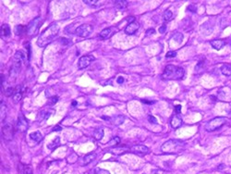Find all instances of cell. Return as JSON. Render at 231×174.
I'll use <instances>...</instances> for the list:
<instances>
[{
  "label": "cell",
  "instance_id": "cell-1",
  "mask_svg": "<svg viewBox=\"0 0 231 174\" xmlns=\"http://www.w3.org/2000/svg\"><path fill=\"white\" fill-rule=\"evenodd\" d=\"M58 31H59V26H58L57 23L50 24L47 28L40 34V36H39L37 40V45L40 47H45L46 46H48L49 43L57 37Z\"/></svg>",
  "mask_w": 231,
  "mask_h": 174
},
{
  "label": "cell",
  "instance_id": "cell-2",
  "mask_svg": "<svg viewBox=\"0 0 231 174\" xmlns=\"http://www.w3.org/2000/svg\"><path fill=\"white\" fill-rule=\"evenodd\" d=\"M185 148V143L181 140L170 139L161 146V150L165 154H178Z\"/></svg>",
  "mask_w": 231,
  "mask_h": 174
},
{
  "label": "cell",
  "instance_id": "cell-3",
  "mask_svg": "<svg viewBox=\"0 0 231 174\" xmlns=\"http://www.w3.org/2000/svg\"><path fill=\"white\" fill-rule=\"evenodd\" d=\"M185 75V70L181 67L167 65L162 74L164 80H180Z\"/></svg>",
  "mask_w": 231,
  "mask_h": 174
},
{
  "label": "cell",
  "instance_id": "cell-4",
  "mask_svg": "<svg viewBox=\"0 0 231 174\" xmlns=\"http://www.w3.org/2000/svg\"><path fill=\"white\" fill-rule=\"evenodd\" d=\"M226 120L224 117H215L205 124V130L207 132H214V130L223 127L226 124Z\"/></svg>",
  "mask_w": 231,
  "mask_h": 174
},
{
  "label": "cell",
  "instance_id": "cell-5",
  "mask_svg": "<svg viewBox=\"0 0 231 174\" xmlns=\"http://www.w3.org/2000/svg\"><path fill=\"white\" fill-rule=\"evenodd\" d=\"M43 24V19L41 17H37L33 19L32 21L29 23V25L27 26V33L30 36H34L35 34L38 33L39 29Z\"/></svg>",
  "mask_w": 231,
  "mask_h": 174
},
{
  "label": "cell",
  "instance_id": "cell-6",
  "mask_svg": "<svg viewBox=\"0 0 231 174\" xmlns=\"http://www.w3.org/2000/svg\"><path fill=\"white\" fill-rule=\"evenodd\" d=\"M93 28L92 25L83 24V25H80L75 30V33L80 37L86 38V37H89L90 35H91V33H93Z\"/></svg>",
  "mask_w": 231,
  "mask_h": 174
},
{
  "label": "cell",
  "instance_id": "cell-7",
  "mask_svg": "<svg viewBox=\"0 0 231 174\" xmlns=\"http://www.w3.org/2000/svg\"><path fill=\"white\" fill-rule=\"evenodd\" d=\"M2 136L6 141H12L14 136V129L11 124H5L2 127Z\"/></svg>",
  "mask_w": 231,
  "mask_h": 174
},
{
  "label": "cell",
  "instance_id": "cell-8",
  "mask_svg": "<svg viewBox=\"0 0 231 174\" xmlns=\"http://www.w3.org/2000/svg\"><path fill=\"white\" fill-rule=\"evenodd\" d=\"M93 60H95V57L92 56V55L83 56L79 59V61H78V67H79L80 70L85 69V68H87V67L91 64Z\"/></svg>",
  "mask_w": 231,
  "mask_h": 174
},
{
  "label": "cell",
  "instance_id": "cell-9",
  "mask_svg": "<svg viewBox=\"0 0 231 174\" xmlns=\"http://www.w3.org/2000/svg\"><path fill=\"white\" fill-rule=\"evenodd\" d=\"M29 124L27 122V120L25 118V117L22 115V114H19V116L18 118V121L16 124V129L21 133H24L28 130Z\"/></svg>",
  "mask_w": 231,
  "mask_h": 174
},
{
  "label": "cell",
  "instance_id": "cell-10",
  "mask_svg": "<svg viewBox=\"0 0 231 174\" xmlns=\"http://www.w3.org/2000/svg\"><path fill=\"white\" fill-rule=\"evenodd\" d=\"M130 150L134 154H137L139 156H144L149 152V148L147 146L143 145H132L130 148Z\"/></svg>",
  "mask_w": 231,
  "mask_h": 174
},
{
  "label": "cell",
  "instance_id": "cell-11",
  "mask_svg": "<svg viewBox=\"0 0 231 174\" xmlns=\"http://www.w3.org/2000/svg\"><path fill=\"white\" fill-rule=\"evenodd\" d=\"M140 28V23L136 21H132L128 24V26L125 28V33L127 35H132L134 34Z\"/></svg>",
  "mask_w": 231,
  "mask_h": 174
},
{
  "label": "cell",
  "instance_id": "cell-12",
  "mask_svg": "<svg viewBox=\"0 0 231 174\" xmlns=\"http://www.w3.org/2000/svg\"><path fill=\"white\" fill-rule=\"evenodd\" d=\"M21 63H19V62L13 63V65L11 67L10 72H9V78L11 81H14L15 79L17 78V76L19 73V70H21Z\"/></svg>",
  "mask_w": 231,
  "mask_h": 174
},
{
  "label": "cell",
  "instance_id": "cell-13",
  "mask_svg": "<svg viewBox=\"0 0 231 174\" xmlns=\"http://www.w3.org/2000/svg\"><path fill=\"white\" fill-rule=\"evenodd\" d=\"M182 120H181V118L178 116V115H174L173 117L171 118V120H170V125H171V127L173 128V129H178L179 127H181V125H182Z\"/></svg>",
  "mask_w": 231,
  "mask_h": 174
},
{
  "label": "cell",
  "instance_id": "cell-14",
  "mask_svg": "<svg viewBox=\"0 0 231 174\" xmlns=\"http://www.w3.org/2000/svg\"><path fill=\"white\" fill-rule=\"evenodd\" d=\"M211 46L215 50H221L223 47L226 46V41L223 39H217V40H213L210 42Z\"/></svg>",
  "mask_w": 231,
  "mask_h": 174
},
{
  "label": "cell",
  "instance_id": "cell-15",
  "mask_svg": "<svg viewBox=\"0 0 231 174\" xmlns=\"http://www.w3.org/2000/svg\"><path fill=\"white\" fill-rule=\"evenodd\" d=\"M112 154H115V155H122V154L126 153L128 151V148L126 146H119V145H116L114 147L110 148L109 150Z\"/></svg>",
  "mask_w": 231,
  "mask_h": 174
},
{
  "label": "cell",
  "instance_id": "cell-16",
  "mask_svg": "<svg viewBox=\"0 0 231 174\" xmlns=\"http://www.w3.org/2000/svg\"><path fill=\"white\" fill-rule=\"evenodd\" d=\"M10 27L7 24H3L1 26V37L4 39H7L10 37Z\"/></svg>",
  "mask_w": 231,
  "mask_h": 174
},
{
  "label": "cell",
  "instance_id": "cell-17",
  "mask_svg": "<svg viewBox=\"0 0 231 174\" xmlns=\"http://www.w3.org/2000/svg\"><path fill=\"white\" fill-rule=\"evenodd\" d=\"M96 157V154L95 153H90L88 155H86L84 157H83V165L85 166V165H88L91 163L92 161H93V159H95Z\"/></svg>",
  "mask_w": 231,
  "mask_h": 174
},
{
  "label": "cell",
  "instance_id": "cell-18",
  "mask_svg": "<svg viewBox=\"0 0 231 174\" xmlns=\"http://www.w3.org/2000/svg\"><path fill=\"white\" fill-rule=\"evenodd\" d=\"M111 35H112V29L111 28H107V29H105V30H103L101 31L99 36H100L101 39H103V40H107V39L111 37Z\"/></svg>",
  "mask_w": 231,
  "mask_h": 174
},
{
  "label": "cell",
  "instance_id": "cell-19",
  "mask_svg": "<svg viewBox=\"0 0 231 174\" xmlns=\"http://www.w3.org/2000/svg\"><path fill=\"white\" fill-rule=\"evenodd\" d=\"M221 72L224 74L225 76L231 77V64H224L221 66Z\"/></svg>",
  "mask_w": 231,
  "mask_h": 174
},
{
  "label": "cell",
  "instance_id": "cell-20",
  "mask_svg": "<svg viewBox=\"0 0 231 174\" xmlns=\"http://www.w3.org/2000/svg\"><path fill=\"white\" fill-rule=\"evenodd\" d=\"M114 5L117 9L123 10L128 7V2L125 1V0H116V1L114 2Z\"/></svg>",
  "mask_w": 231,
  "mask_h": 174
},
{
  "label": "cell",
  "instance_id": "cell-21",
  "mask_svg": "<svg viewBox=\"0 0 231 174\" xmlns=\"http://www.w3.org/2000/svg\"><path fill=\"white\" fill-rule=\"evenodd\" d=\"M30 138H31V140L34 141L35 143H40V142L43 140V135L40 132H34V133H32L30 134Z\"/></svg>",
  "mask_w": 231,
  "mask_h": 174
},
{
  "label": "cell",
  "instance_id": "cell-22",
  "mask_svg": "<svg viewBox=\"0 0 231 174\" xmlns=\"http://www.w3.org/2000/svg\"><path fill=\"white\" fill-rule=\"evenodd\" d=\"M25 58V55L22 51H17L14 55V62H19L22 63Z\"/></svg>",
  "mask_w": 231,
  "mask_h": 174
},
{
  "label": "cell",
  "instance_id": "cell-23",
  "mask_svg": "<svg viewBox=\"0 0 231 174\" xmlns=\"http://www.w3.org/2000/svg\"><path fill=\"white\" fill-rule=\"evenodd\" d=\"M21 97H22V94H21V86H18V89L16 88V90H15V92H14V94L12 96L13 101L15 103H18L21 99Z\"/></svg>",
  "mask_w": 231,
  "mask_h": 174
},
{
  "label": "cell",
  "instance_id": "cell-24",
  "mask_svg": "<svg viewBox=\"0 0 231 174\" xmlns=\"http://www.w3.org/2000/svg\"><path fill=\"white\" fill-rule=\"evenodd\" d=\"M112 123L116 125V126H118L120 124H122L124 120H125V117L123 115H117L114 118H112Z\"/></svg>",
  "mask_w": 231,
  "mask_h": 174
},
{
  "label": "cell",
  "instance_id": "cell-25",
  "mask_svg": "<svg viewBox=\"0 0 231 174\" xmlns=\"http://www.w3.org/2000/svg\"><path fill=\"white\" fill-rule=\"evenodd\" d=\"M7 115V108L5 103L1 102V122H4Z\"/></svg>",
  "mask_w": 231,
  "mask_h": 174
},
{
  "label": "cell",
  "instance_id": "cell-26",
  "mask_svg": "<svg viewBox=\"0 0 231 174\" xmlns=\"http://www.w3.org/2000/svg\"><path fill=\"white\" fill-rule=\"evenodd\" d=\"M93 137H95L96 140H101L102 138L104 137V130L102 128L95 129V132H93Z\"/></svg>",
  "mask_w": 231,
  "mask_h": 174
},
{
  "label": "cell",
  "instance_id": "cell-27",
  "mask_svg": "<svg viewBox=\"0 0 231 174\" xmlns=\"http://www.w3.org/2000/svg\"><path fill=\"white\" fill-rule=\"evenodd\" d=\"M14 31H15L16 35H21L22 33H25V31H27V28H25V26H23V25H17L16 27H15Z\"/></svg>",
  "mask_w": 231,
  "mask_h": 174
},
{
  "label": "cell",
  "instance_id": "cell-28",
  "mask_svg": "<svg viewBox=\"0 0 231 174\" xmlns=\"http://www.w3.org/2000/svg\"><path fill=\"white\" fill-rule=\"evenodd\" d=\"M163 17H164V21H170L172 18H173V13H172V11H170L169 9H167L165 11Z\"/></svg>",
  "mask_w": 231,
  "mask_h": 174
},
{
  "label": "cell",
  "instance_id": "cell-29",
  "mask_svg": "<svg viewBox=\"0 0 231 174\" xmlns=\"http://www.w3.org/2000/svg\"><path fill=\"white\" fill-rule=\"evenodd\" d=\"M172 38L174 39V40L177 42V43H181V42H182V40H183V34L182 33H175L174 34H173V36H172Z\"/></svg>",
  "mask_w": 231,
  "mask_h": 174
},
{
  "label": "cell",
  "instance_id": "cell-30",
  "mask_svg": "<svg viewBox=\"0 0 231 174\" xmlns=\"http://www.w3.org/2000/svg\"><path fill=\"white\" fill-rule=\"evenodd\" d=\"M59 141H60L59 137H57L56 139H55V140L52 142V143L48 145V148H49V149H54V148H56L57 146L58 145H59Z\"/></svg>",
  "mask_w": 231,
  "mask_h": 174
},
{
  "label": "cell",
  "instance_id": "cell-31",
  "mask_svg": "<svg viewBox=\"0 0 231 174\" xmlns=\"http://www.w3.org/2000/svg\"><path fill=\"white\" fill-rule=\"evenodd\" d=\"M4 92H5V94L7 96H12L14 94L15 91H14V89L12 88V87H7Z\"/></svg>",
  "mask_w": 231,
  "mask_h": 174
},
{
  "label": "cell",
  "instance_id": "cell-32",
  "mask_svg": "<svg viewBox=\"0 0 231 174\" xmlns=\"http://www.w3.org/2000/svg\"><path fill=\"white\" fill-rule=\"evenodd\" d=\"M83 2L85 4H87L88 6H91V7H97V6H98V1H97V0H84Z\"/></svg>",
  "mask_w": 231,
  "mask_h": 174
},
{
  "label": "cell",
  "instance_id": "cell-33",
  "mask_svg": "<svg viewBox=\"0 0 231 174\" xmlns=\"http://www.w3.org/2000/svg\"><path fill=\"white\" fill-rule=\"evenodd\" d=\"M119 143H120V139H119V137L116 136V137L113 138V139H112L110 142H109L108 145H114V146H116V145H118Z\"/></svg>",
  "mask_w": 231,
  "mask_h": 174
},
{
  "label": "cell",
  "instance_id": "cell-34",
  "mask_svg": "<svg viewBox=\"0 0 231 174\" xmlns=\"http://www.w3.org/2000/svg\"><path fill=\"white\" fill-rule=\"evenodd\" d=\"M22 174H33V169L31 168L30 166H26V167H24V169H23Z\"/></svg>",
  "mask_w": 231,
  "mask_h": 174
},
{
  "label": "cell",
  "instance_id": "cell-35",
  "mask_svg": "<svg viewBox=\"0 0 231 174\" xmlns=\"http://www.w3.org/2000/svg\"><path fill=\"white\" fill-rule=\"evenodd\" d=\"M95 174H110L108 171H105V169H95Z\"/></svg>",
  "mask_w": 231,
  "mask_h": 174
},
{
  "label": "cell",
  "instance_id": "cell-36",
  "mask_svg": "<svg viewBox=\"0 0 231 174\" xmlns=\"http://www.w3.org/2000/svg\"><path fill=\"white\" fill-rule=\"evenodd\" d=\"M148 121L150 122V123H152V124H156L157 123V118H156L155 117H154V116H152V115H150L148 117Z\"/></svg>",
  "mask_w": 231,
  "mask_h": 174
},
{
  "label": "cell",
  "instance_id": "cell-37",
  "mask_svg": "<svg viewBox=\"0 0 231 174\" xmlns=\"http://www.w3.org/2000/svg\"><path fill=\"white\" fill-rule=\"evenodd\" d=\"M57 101H58V97L57 96H53V97H51L49 99L48 104L49 105H54V104H56Z\"/></svg>",
  "mask_w": 231,
  "mask_h": 174
},
{
  "label": "cell",
  "instance_id": "cell-38",
  "mask_svg": "<svg viewBox=\"0 0 231 174\" xmlns=\"http://www.w3.org/2000/svg\"><path fill=\"white\" fill-rule=\"evenodd\" d=\"M187 9L189 11H190V12H196L197 7H196V6H194L193 4H190V5L187 7Z\"/></svg>",
  "mask_w": 231,
  "mask_h": 174
},
{
  "label": "cell",
  "instance_id": "cell-39",
  "mask_svg": "<svg viewBox=\"0 0 231 174\" xmlns=\"http://www.w3.org/2000/svg\"><path fill=\"white\" fill-rule=\"evenodd\" d=\"M177 56V52H175V51H169V52L166 53V58H175Z\"/></svg>",
  "mask_w": 231,
  "mask_h": 174
},
{
  "label": "cell",
  "instance_id": "cell-40",
  "mask_svg": "<svg viewBox=\"0 0 231 174\" xmlns=\"http://www.w3.org/2000/svg\"><path fill=\"white\" fill-rule=\"evenodd\" d=\"M158 31H159V33H165V31H166V24H163V25L159 28Z\"/></svg>",
  "mask_w": 231,
  "mask_h": 174
},
{
  "label": "cell",
  "instance_id": "cell-41",
  "mask_svg": "<svg viewBox=\"0 0 231 174\" xmlns=\"http://www.w3.org/2000/svg\"><path fill=\"white\" fill-rule=\"evenodd\" d=\"M152 174H165V172L161 171V169H154L152 171Z\"/></svg>",
  "mask_w": 231,
  "mask_h": 174
},
{
  "label": "cell",
  "instance_id": "cell-42",
  "mask_svg": "<svg viewBox=\"0 0 231 174\" xmlns=\"http://www.w3.org/2000/svg\"><path fill=\"white\" fill-rule=\"evenodd\" d=\"M175 111L177 112L178 114L180 113V112H181V106H180V105L176 106H175Z\"/></svg>",
  "mask_w": 231,
  "mask_h": 174
},
{
  "label": "cell",
  "instance_id": "cell-43",
  "mask_svg": "<svg viewBox=\"0 0 231 174\" xmlns=\"http://www.w3.org/2000/svg\"><path fill=\"white\" fill-rule=\"evenodd\" d=\"M152 33H155V30L154 29H149L146 31V34L149 35V34H152Z\"/></svg>",
  "mask_w": 231,
  "mask_h": 174
},
{
  "label": "cell",
  "instance_id": "cell-44",
  "mask_svg": "<svg viewBox=\"0 0 231 174\" xmlns=\"http://www.w3.org/2000/svg\"><path fill=\"white\" fill-rule=\"evenodd\" d=\"M123 82H124L123 77H118V78H117V84H123Z\"/></svg>",
  "mask_w": 231,
  "mask_h": 174
},
{
  "label": "cell",
  "instance_id": "cell-45",
  "mask_svg": "<svg viewBox=\"0 0 231 174\" xmlns=\"http://www.w3.org/2000/svg\"><path fill=\"white\" fill-rule=\"evenodd\" d=\"M142 103H145V104H148V105H151V104H154V101H146V100H142Z\"/></svg>",
  "mask_w": 231,
  "mask_h": 174
},
{
  "label": "cell",
  "instance_id": "cell-46",
  "mask_svg": "<svg viewBox=\"0 0 231 174\" xmlns=\"http://www.w3.org/2000/svg\"><path fill=\"white\" fill-rule=\"evenodd\" d=\"M225 167H226V166H225L224 164H220V165H219V166H218V168H217V169H218V171H221V169H224Z\"/></svg>",
  "mask_w": 231,
  "mask_h": 174
},
{
  "label": "cell",
  "instance_id": "cell-47",
  "mask_svg": "<svg viewBox=\"0 0 231 174\" xmlns=\"http://www.w3.org/2000/svg\"><path fill=\"white\" fill-rule=\"evenodd\" d=\"M61 130V128H60V127H58V126L54 129V130Z\"/></svg>",
  "mask_w": 231,
  "mask_h": 174
}]
</instances>
